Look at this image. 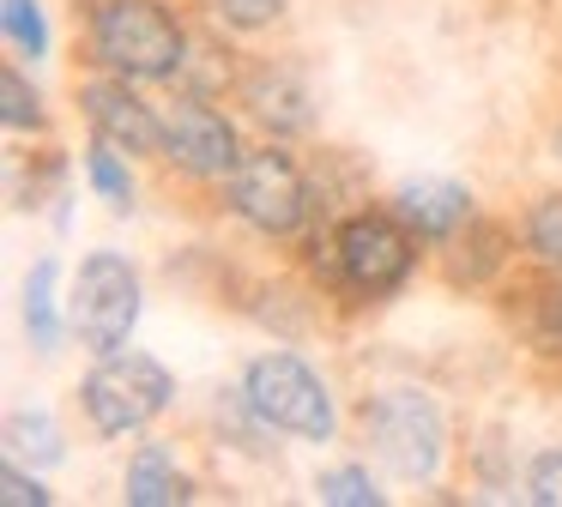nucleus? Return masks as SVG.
I'll return each mask as SVG.
<instances>
[{
  "label": "nucleus",
  "instance_id": "obj_1",
  "mask_svg": "<svg viewBox=\"0 0 562 507\" xmlns=\"http://www.w3.org/2000/svg\"><path fill=\"white\" fill-rule=\"evenodd\" d=\"M194 36L170 0H86V60L134 84H182Z\"/></svg>",
  "mask_w": 562,
  "mask_h": 507
},
{
  "label": "nucleus",
  "instance_id": "obj_2",
  "mask_svg": "<svg viewBox=\"0 0 562 507\" xmlns=\"http://www.w3.org/2000/svg\"><path fill=\"white\" fill-rule=\"evenodd\" d=\"M308 241L321 248L315 266H321V278H327V290H339V296H351V302H393L412 284L417 248H424L393 205H357L339 224L315 229Z\"/></svg>",
  "mask_w": 562,
  "mask_h": 507
},
{
  "label": "nucleus",
  "instance_id": "obj_3",
  "mask_svg": "<svg viewBox=\"0 0 562 507\" xmlns=\"http://www.w3.org/2000/svg\"><path fill=\"white\" fill-rule=\"evenodd\" d=\"M357 429H363L369 459L400 483H436L448 465V410L417 381L375 386L357 405Z\"/></svg>",
  "mask_w": 562,
  "mask_h": 507
},
{
  "label": "nucleus",
  "instance_id": "obj_4",
  "mask_svg": "<svg viewBox=\"0 0 562 507\" xmlns=\"http://www.w3.org/2000/svg\"><path fill=\"white\" fill-rule=\"evenodd\" d=\"M170 405H176L170 362L139 350V345L103 350L86 369V381H79V417H86V429L98 435V441H134V435H146Z\"/></svg>",
  "mask_w": 562,
  "mask_h": 507
},
{
  "label": "nucleus",
  "instance_id": "obj_5",
  "mask_svg": "<svg viewBox=\"0 0 562 507\" xmlns=\"http://www.w3.org/2000/svg\"><path fill=\"white\" fill-rule=\"evenodd\" d=\"M243 398L260 410L272 435H291V441L327 447L339 435V398H333V381L296 350H255L243 362Z\"/></svg>",
  "mask_w": 562,
  "mask_h": 507
},
{
  "label": "nucleus",
  "instance_id": "obj_6",
  "mask_svg": "<svg viewBox=\"0 0 562 507\" xmlns=\"http://www.w3.org/2000/svg\"><path fill=\"white\" fill-rule=\"evenodd\" d=\"M146 314V278L122 248H91L67 278V326L74 338L103 357V350L134 345V326Z\"/></svg>",
  "mask_w": 562,
  "mask_h": 507
},
{
  "label": "nucleus",
  "instance_id": "obj_7",
  "mask_svg": "<svg viewBox=\"0 0 562 507\" xmlns=\"http://www.w3.org/2000/svg\"><path fill=\"white\" fill-rule=\"evenodd\" d=\"M224 212L267 241H291L315 224V188H308L303 164L284 151V139H267L260 151H248L231 169V181H224Z\"/></svg>",
  "mask_w": 562,
  "mask_h": 507
},
{
  "label": "nucleus",
  "instance_id": "obj_8",
  "mask_svg": "<svg viewBox=\"0 0 562 507\" xmlns=\"http://www.w3.org/2000/svg\"><path fill=\"white\" fill-rule=\"evenodd\" d=\"M164 164L188 181H231V169L248 157L243 127L236 115H224L218 97H200V91H176V103L164 109Z\"/></svg>",
  "mask_w": 562,
  "mask_h": 507
},
{
  "label": "nucleus",
  "instance_id": "obj_9",
  "mask_svg": "<svg viewBox=\"0 0 562 507\" xmlns=\"http://www.w3.org/2000/svg\"><path fill=\"white\" fill-rule=\"evenodd\" d=\"M231 97L243 103V115L255 121L267 139H303L321 121L315 84H308V72L296 67V60H272V55L248 60V67L236 72Z\"/></svg>",
  "mask_w": 562,
  "mask_h": 507
},
{
  "label": "nucleus",
  "instance_id": "obj_10",
  "mask_svg": "<svg viewBox=\"0 0 562 507\" xmlns=\"http://www.w3.org/2000/svg\"><path fill=\"white\" fill-rule=\"evenodd\" d=\"M79 115H86L91 139H110L127 157H158L164 151V115L139 97L134 79H115V72L91 67L79 79Z\"/></svg>",
  "mask_w": 562,
  "mask_h": 507
},
{
  "label": "nucleus",
  "instance_id": "obj_11",
  "mask_svg": "<svg viewBox=\"0 0 562 507\" xmlns=\"http://www.w3.org/2000/svg\"><path fill=\"white\" fill-rule=\"evenodd\" d=\"M387 205L405 217V229H412V236L424 241V248H448V241L477 217V193L465 188V181H448V176L400 181Z\"/></svg>",
  "mask_w": 562,
  "mask_h": 507
},
{
  "label": "nucleus",
  "instance_id": "obj_12",
  "mask_svg": "<svg viewBox=\"0 0 562 507\" xmlns=\"http://www.w3.org/2000/svg\"><path fill=\"white\" fill-rule=\"evenodd\" d=\"M19 320H25V338H31L37 357H55L61 338L74 333V326H67V296H61V266H55L49 254H43L25 272V284H19Z\"/></svg>",
  "mask_w": 562,
  "mask_h": 507
},
{
  "label": "nucleus",
  "instance_id": "obj_13",
  "mask_svg": "<svg viewBox=\"0 0 562 507\" xmlns=\"http://www.w3.org/2000/svg\"><path fill=\"white\" fill-rule=\"evenodd\" d=\"M122 495L134 507H176V502H194V477L176 465V453L164 441H139L122 471Z\"/></svg>",
  "mask_w": 562,
  "mask_h": 507
},
{
  "label": "nucleus",
  "instance_id": "obj_14",
  "mask_svg": "<svg viewBox=\"0 0 562 507\" xmlns=\"http://www.w3.org/2000/svg\"><path fill=\"white\" fill-rule=\"evenodd\" d=\"M441 254H448V278H453V284H484V278H496L502 260H508V229L472 217V224H465Z\"/></svg>",
  "mask_w": 562,
  "mask_h": 507
},
{
  "label": "nucleus",
  "instance_id": "obj_15",
  "mask_svg": "<svg viewBox=\"0 0 562 507\" xmlns=\"http://www.w3.org/2000/svg\"><path fill=\"white\" fill-rule=\"evenodd\" d=\"M7 459H25V465L49 471L67 459V435L61 422H55V410L43 405H19L13 417H7Z\"/></svg>",
  "mask_w": 562,
  "mask_h": 507
},
{
  "label": "nucleus",
  "instance_id": "obj_16",
  "mask_svg": "<svg viewBox=\"0 0 562 507\" xmlns=\"http://www.w3.org/2000/svg\"><path fill=\"white\" fill-rule=\"evenodd\" d=\"M520 248L532 266H544L550 278H562V193H538L520 212Z\"/></svg>",
  "mask_w": 562,
  "mask_h": 507
},
{
  "label": "nucleus",
  "instance_id": "obj_17",
  "mask_svg": "<svg viewBox=\"0 0 562 507\" xmlns=\"http://www.w3.org/2000/svg\"><path fill=\"white\" fill-rule=\"evenodd\" d=\"M86 181H91V193H98V200L110 205V212H134V205H139L134 157L115 151L110 139H91V145H86Z\"/></svg>",
  "mask_w": 562,
  "mask_h": 507
},
{
  "label": "nucleus",
  "instance_id": "obj_18",
  "mask_svg": "<svg viewBox=\"0 0 562 507\" xmlns=\"http://www.w3.org/2000/svg\"><path fill=\"white\" fill-rule=\"evenodd\" d=\"M0 121H7V133H19V139H43L49 133V103H43V91L31 84L25 67H7L0 72Z\"/></svg>",
  "mask_w": 562,
  "mask_h": 507
},
{
  "label": "nucleus",
  "instance_id": "obj_19",
  "mask_svg": "<svg viewBox=\"0 0 562 507\" xmlns=\"http://www.w3.org/2000/svg\"><path fill=\"white\" fill-rule=\"evenodd\" d=\"M0 31H7V48L19 60L37 67L49 55V19H43V0H0Z\"/></svg>",
  "mask_w": 562,
  "mask_h": 507
},
{
  "label": "nucleus",
  "instance_id": "obj_20",
  "mask_svg": "<svg viewBox=\"0 0 562 507\" xmlns=\"http://www.w3.org/2000/svg\"><path fill=\"white\" fill-rule=\"evenodd\" d=\"M315 502H327V507H381L387 489L375 483L369 465H327L315 477Z\"/></svg>",
  "mask_w": 562,
  "mask_h": 507
},
{
  "label": "nucleus",
  "instance_id": "obj_21",
  "mask_svg": "<svg viewBox=\"0 0 562 507\" xmlns=\"http://www.w3.org/2000/svg\"><path fill=\"white\" fill-rule=\"evenodd\" d=\"M200 7H206V19L218 24V31L260 36V31H272V24L291 12V0H200Z\"/></svg>",
  "mask_w": 562,
  "mask_h": 507
},
{
  "label": "nucleus",
  "instance_id": "obj_22",
  "mask_svg": "<svg viewBox=\"0 0 562 507\" xmlns=\"http://www.w3.org/2000/svg\"><path fill=\"white\" fill-rule=\"evenodd\" d=\"M0 502H7V507H49L55 489L37 477V465H25V459H7V465H0Z\"/></svg>",
  "mask_w": 562,
  "mask_h": 507
},
{
  "label": "nucleus",
  "instance_id": "obj_23",
  "mask_svg": "<svg viewBox=\"0 0 562 507\" xmlns=\"http://www.w3.org/2000/svg\"><path fill=\"white\" fill-rule=\"evenodd\" d=\"M520 489H526V502H532V507H562V447H544V453H532V465H526Z\"/></svg>",
  "mask_w": 562,
  "mask_h": 507
},
{
  "label": "nucleus",
  "instance_id": "obj_24",
  "mask_svg": "<svg viewBox=\"0 0 562 507\" xmlns=\"http://www.w3.org/2000/svg\"><path fill=\"white\" fill-rule=\"evenodd\" d=\"M550 326H557V338H562V284L550 290Z\"/></svg>",
  "mask_w": 562,
  "mask_h": 507
},
{
  "label": "nucleus",
  "instance_id": "obj_25",
  "mask_svg": "<svg viewBox=\"0 0 562 507\" xmlns=\"http://www.w3.org/2000/svg\"><path fill=\"white\" fill-rule=\"evenodd\" d=\"M550 157H557V169H562V121L550 127Z\"/></svg>",
  "mask_w": 562,
  "mask_h": 507
}]
</instances>
